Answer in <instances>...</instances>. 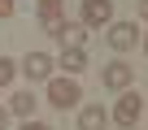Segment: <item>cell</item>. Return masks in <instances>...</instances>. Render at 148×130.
Returning <instances> with one entry per match:
<instances>
[{"instance_id": "cell-1", "label": "cell", "mask_w": 148, "mask_h": 130, "mask_svg": "<svg viewBox=\"0 0 148 130\" xmlns=\"http://www.w3.org/2000/svg\"><path fill=\"white\" fill-rule=\"evenodd\" d=\"M79 100H83V87L74 83V78H57V74L48 78V104H52V108H61V113H65V108L79 104Z\"/></svg>"}, {"instance_id": "cell-16", "label": "cell", "mask_w": 148, "mask_h": 130, "mask_svg": "<svg viewBox=\"0 0 148 130\" xmlns=\"http://www.w3.org/2000/svg\"><path fill=\"white\" fill-rule=\"evenodd\" d=\"M9 126V108H0V130H5Z\"/></svg>"}, {"instance_id": "cell-11", "label": "cell", "mask_w": 148, "mask_h": 130, "mask_svg": "<svg viewBox=\"0 0 148 130\" xmlns=\"http://www.w3.org/2000/svg\"><path fill=\"white\" fill-rule=\"evenodd\" d=\"M39 26H44V35H61V26H65V13H39Z\"/></svg>"}, {"instance_id": "cell-8", "label": "cell", "mask_w": 148, "mask_h": 130, "mask_svg": "<svg viewBox=\"0 0 148 130\" xmlns=\"http://www.w3.org/2000/svg\"><path fill=\"white\" fill-rule=\"evenodd\" d=\"M109 126V113L100 108V104H87L83 113H79V130H105Z\"/></svg>"}, {"instance_id": "cell-9", "label": "cell", "mask_w": 148, "mask_h": 130, "mask_svg": "<svg viewBox=\"0 0 148 130\" xmlns=\"http://www.w3.org/2000/svg\"><path fill=\"white\" fill-rule=\"evenodd\" d=\"M57 65H61V70H65V74L74 78V74H83V70H87V52H83V48H65Z\"/></svg>"}, {"instance_id": "cell-13", "label": "cell", "mask_w": 148, "mask_h": 130, "mask_svg": "<svg viewBox=\"0 0 148 130\" xmlns=\"http://www.w3.org/2000/svg\"><path fill=\"white\" fill-rule=\"evenodd\" d=\"M65 0H39V13H61Z\"/></svg>"}, {"instance_id": "cell-4", "label": "cell", "mask_w": 148, "mask_h": 130, "mask_svg": "<svg viewBox=\"0 0 148 130\" xmlns=\"http://www.w3.org/2000/svg\"><path fill=\"white\" fill-rule=\"evenodd\" d=\"M100 83H105L109 91H126V87L135 83V65H126V61H109L105 70H100Z\"/></svg>"}, {"instance_id": "cell-14", "label": "cell", "mask_w": 148, "mask_h": 130, "mask_svg": "<svg viewBox=\"0 0 148 130\" xmlns=\"http://www.w3.org/2000/svg\"><path fill=\"white\" fill-rule=\"evenodd\" d=\"M18 13V5H13V0H0V18H13Z\"/></svg>"}, {"instance_id": "cell-18", "label": "cell", "mask_w": 148, "mask_h": 130, "mask_svg": "<svg viewBox=\"0 0 148 130\" xmlns=\"http://www.w3.org/2000/svg\"><path fill=\"white\" fill-rule=\"evenodd\" d=\"M144 52H148V35H144Z\"/></svg>"}, {"instance_id": "cell-5", "label": "cell", "mask_w": 148, "mask_h": 130, "mask_svg": "<svg viewBox=\"0 0 148 130\" xmlns=\"http://www.w3.org/2000/svg\"><path fill=\"white\" fill-rule=\"evenodd\" d=\"M52 70H57V61H52L48 52H26V61H22V74H26L31 83H48Z\"/></svg>"}, {"instance_id": "cell-6", "label": "cell", "mask_w": 148, "mask_h": 130, "mask_svg": "<svg viewBox=\"0 0 148 130\" xmlns=\"http://www.w3.org/2000/svg\"><path fill=\"white\" fill-rule=\"evenodd\" d=\"M109 48L113 52H131L135 43H139V30H135V22H109Z\"/></svg>"}, {"instance_id": "cell-19", "label": "cell", "mask_w": 148, "mask_h": 130, "mask_svg": "<svg viewBox=\"0 0 148 130\" xmlns=\"http://www.w3.org/2000/svg\"><path fill=\"white\" fill-rule=\"evenodd\" d=\"M144 104H148V95H144Z\"/></svg>"}, {"instance_id": "cell-7", "label": "cell", "mask_w": 148, "mask_h": 130, "mask_svg": "<svg viewBox=\"0 0 148 130\" xmlns=\"http://www.w3.org/2000/svg\"><path fill=\"white\" fill-rule=\"evenodd\" d=\"M35 104H39V100H35L31 91H18V95L9 100V117H22V121H31V117H35Z\"/></svg>"}, {"instance_id": "cell-3", "label": "cell", "mask_w": 148, "mask_h": 130, "mask_svg": "<svg viewBox=\"0 0 148 130\" xmlns=\"http://www.w3.org/2000/svg\"><path fill=\"white\" fill-rule=\"evenodd\" d=\"M79 22H83L87 30H96V26H109V22H113V0H83Z\"/></svg>"}, {"instance_id": "cell-2", "label": "cell", "mask_w": 148, "mask_h": 130, "mask_svg": "<svg viewBox=\"0 0 148 130\" xmlns=\"http://www.w3.org/2000/svg\"><path fill=\"white\" fill-rule=\"evenodd\" d=\"M139 113H144V95L126 87V91L118 95V104H113V121H118L122 130H135V121H139Z\"/></svg>"}, {"instance_id": "cell-15", "label": "cell", "mask_w": 148, "mask_h": 130, "mask_svg": "<svg viewBox=\"0 0 148 130\" xmlns=\"http://www.w3.org/2000/svg\"><path fill=\"white\" fill-rule=\"evenodd\" d=\"M22 130H52V126H44V121H35V117H31V121H22Z\"/></svg>"}, {"instance_id": "cell-17", "label": "cell", "mask_w": 148, "mask_h": 130, "mask_svg": "<svg viewBox=\"0 0 148 130\" xmlns=\"http://www.w3.org/2000/svg\"><path fill=\"white\" fill-rule=\"evenodd\" d=\"M139 18H144V22H148V0H139Z\"/></svg>"}, {"instance_id": "cell-12", "label": "cell", "mask_w": 148, "mask_h": 130, "mask_svg": "<svg viewBox=\"0 0 148 130\" xmlns=\"http://www.w3.org/2000/svg\"><path fill=\"white\" fill-rule=\"evenodd\" d=\"M13 78H18V65H13L9 56H0V87H9Z\"/></svg>"}, {"instance_id": "cell-10", "label": "cell", "mask_w": 148, "mask_h": 130, "mask_svg": "<svg viewBox=\"0 0 148 130\" xmlns=\"http://www.w3.org/2000/svg\"><path fill=\"white\" fill-rule=\"evenodd\" d=\"M57 39H61L65 48H83V39H87V26H83V22H65Z\"/></svg>"}]
</instances>
